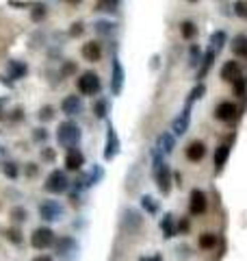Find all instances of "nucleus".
Instances as JSON below:
<instances>
[{
	"label": "nucleus",
	"mask_w": 247,
	"mask_h": 261,
	"mask_svg": "<svg viewBox=\"0 0 247 261\" xmlns=\"http://www.w3.org/2000/svg\"><path fill=\"white\" fill-rule=\"evenodd\" d=\"M56 142L68 150L76 148V144L81 142V128H78L74 122H61L59 128H56Z\"/></svg>",
	"instance_id": "f257e3e1"
},
{
	"label": "nucleus",
	"mask_w": 247,
	"mask_h": 261,
	"mask_svg": "<svg viewBox=\"0 0 247 261\" xmlns=\"http://www.w3.org/2000/svg\"><path fill=\"white\" fill-rule=\"evenodd\" d=\"M43 190L50 192V194H63L70 190V179L68 174H65L63 170H52L48 174L46 183H43Z\"/></svg>",
	"instance_id": "f03ea898"
},
{
	"label": "nucleus",
	"mask_w": 247,
	"mask_h": 261,
	"mask_svg": "<svg viewBox=\"0 0 247 261\" xmlns=\"http://www.w3.org/2000/svg\"><path fill=\"white\" fill-rule=\"evenodd\" d=\"M76 85L85 96H93V94H100V90H102V83H100V76L96 72H85V74H81Z\"/></svg>",
	"instance_id": "7ed1b4c3"
},
{
	"label": "nucleus",
	"mask_w": 247,
	"mask_h": 261,
	"mask_svg": "<svg viewBox=\"0 0 247 261\" xmlns=\"http://www.w3.org/2000/svg\"><path fill=\"white\" fill-rule=\"evenodd\" d=\"M52 244H54V231L50 227H39V229L33 231V235H31V246H33V248L46 250Z\"/></svg>",
	"instance_id": "20e7f679"
},
{
	"label": "nucleus",
	"mask_w": 247,
	"mask_h": 261,
	"mask_svg": "<svg viewBox=\"0 0 247 261\" xmlns=\"http://www.w3.org/2000/svg\"><path fill=\"white\" fill-rule=\"evenodd\" d=\"M124 78H126L124 65L117 57H115L113 65H111V92H113V96H119V94L124 92Z\"/></svg>",
	"instance_id": "39448f33"
},
{
	"label": "nucleus",
	"mask_w": 247,
	"mask_h": 261,
	"mask_svg": "<svg viewBox=\"0 0 247 261\" xmlns=\"http://www.w3.org/2000/svg\"><path fill=\"white\" fill-rule=\"evenodd\" d=\"M104 179V168L102 165H93V168L85 174V177H78L76 181V190H87V187L100 183Z\"/></svg>",
	"instance_id": "423d86ee"
},
{
	"label": "nucleus",
	"mask_w": 247,
	"mask_h": 261,
	"mask_svg": "<svg viewBox=\"0 0 247 261\" xmlns=\"http://www.w3.org/2000/svg\"><path fill=\"white\" fill-rule=\"evenodd\" d=\"M154 177H156V185L161 194H169L171 190V172H169V165L167 163H161L154 168Z\"/></svg>",
	"instance_id": "0eeeda50"
},
{
	"label": "nucleus",
	"mask_w": 247,
	"mask_h": 261,
	"mask_svg": "<svg viewBox=\"0 0 247 261\" xmlns=\"http://www.w3.org/2000/svg\"><path fill=\"white\" fill-rule=\"evenodd\" d=\"M119 152V140H117V133H115V126L108 122L106 124V148H104V159L111 161V159Z\"/></svg>",
	"instance_id": "6e6552de"
},
{
	"label": "nucleus",
	"mask_w": 247,
	"mask_h": 261,
	"mask_svg": "<svg viewBox=\"0 0 247 261\" xmlns=\"http://www.w3.org/2000/svg\"><path fill=\"white\" fill-rule=\"evenodd\" d=\"M208 207V200H206V194L202 190H193L191 192V198H189V211L191 215H202Z\"/></svg>",
	"instance_id": "1a4fd4ad"
},
{
	"label": "nucleus",
	"mask_w": 247,
	"mask_h": 261,
	"mask_svg": "<svg viewBox=\"0 0 247 261\" xmlns=\"http://www.w3.org/2000/svg\"><path fill=\"white\" fill-rule=\"evenodd\" d=\"M63 213V209L61 205L56 200H46V202H41L39 205V215H41V220H48V222H54V220H59Z\"/></svg>",
	"instance_id": "9d476101"
},
{
	"label": "nucleus",
	"mask_w": 247,
	"mask_h": 261,
	"mask_svg": "<svg viewBox=\"0 0 247 261\" xmlns=\"http://www.w3.org/2000/svg\"><path fill=\"white\" fill-rule=\"evenodd\" d=\"M236 113H238V109H236L234 103H219V105H217V109H215V118L221 120V122L234 120Z\"/></svg>",
	"instance_id": "9b49d317"
},
{
	"label": "nucleus",
	"mask_w": 247,
	"mask_h": 261,
	"mask_svg": "<svg viewBox=\"0 0 247 261\" xmlns=\"http://www.w3.org/2000/svg\"><path fill=\"white\" fill-rule=\"evenodd\" d=\"M189 124H191V107H187L184 111L180 113L176 120H173V124H171L173 135H184L187 128H189Z\"/></svg>",
	"instance_id": "f8f14e48"
},
{
	"label": "nucleus",
	"mask_w": 247,
	"mask_h": 261,
	"mask_svg": "<svg viewBox=\"0 0 247 261\" xmlns=\"http://www.w3.org/2000/svg\"><path fill=\"white\" fill-rule=\"evenodd\" d=\"M85 165V155L78 148H70L65 155V168L68 170H81Z\"/></svg>",
	"instance_id": "ddd939ff"
},
{
	"label": "nucleus",
	"mask_w": 247,
	"mask_h": 261,
	"mask_svg": "<svg viewBox=\"0 0 247 261\" xmlns=\"http://www.w3.org/2000/svg\"><path fill=\"white\" fill-rule=\"evenodd\" d=\"M221 78H223V81H228V83H236L238 78H241V68H238V63H236V61L223 63V68H221Z\"/></svg>",
	"instance_id": "4468645a"
},
{
	"label": "nucleus",
	"mask_w": 247,
	"mask_h": 261,
	"mask_svg": "<svg viewBox=\"0 0 247 261\" xmlns=\"http://www.w3.org/2000/svg\"><path fill=\"white\" fill-rule=\"evenodd\" d=\"M61 111L68 113V115H78V113L83 111V100L78 98V96H68V98H63Z\"/></svg>",
	"instance_id": "2eb2a0df"
},
{
	"label": "nucleus",
	"mask_w": 247,
	"mask_h": 261,
	"mask_svg": "<svg viewBox=\"0 0 247 261\" xmlns=\"http://www.w3.org/2000/svg\"><path fill=\"white\" fill-rule=\"evenodd\" d=\"M83 57L87 61H91V63L100 61V57H102V46H100L98 41H87L83 46Z\"/></svg>",
	"instance_id": "dca6fc26"
},
{
	"label": "nucleus",
	"mask_w": 247,
	"mask_h": 261,
	"mask_svg": "<svg viewBox=\"0 0 247 261\" xmlns=\"http://www.w3.org/2000/svg\"><path fill=\"white\" fill-rule=\"evenodd\" d=\"M204 157H206V144H204V142H193L191 146L187 148V159H189V161L198 163V161H202Z\"/></svg>",
	"instance_id": "f3484780"
},
{
	"label": "nucleus",
	"mask_w": 247,
	"mask_h": 261,
	"mask_svg": "<svg viewBox=\"0 0 247 261\" xmlns=\"http://www.w3.org/2000/svg\"><path fill=\"white\" fill-rule=\"evenodd\" d=\"M228 157H230V144H219L217 150H215V170L217 172L223 170V165H226Z\"/></svg>",
	"instance_id": "a211bd4d"
},
{
	"label": "nucleus",
	"mask_w": 247,
	"mask_h": 261,
	"mask_svg": "<svg viewBox=\"0 0 247 261\" xmlns=\"http://www.w3.org/2000/svg\"><path fill=\"white\" fill-rule=\"evenodd\" d=\"M173 146H176V135L163 133L161 137H158V150H161L163 155H169V152L173 150Z\"/></svg>",
	"instance_id": "6ab92c4d"
},
{
	"label": "nucleus",
	"mask_w": 247,
	"mask_h": 261,
	"mask_svg": "<svg viewBox=\"0 0 247 261\" xmlns=\"http://www.w3.org/2000/svg\"><path fill=\"white\" fill-rule=\"evenodd\" d=\"M213 61H215V50H213V48H208V50H206V55H204V61H202L200 70H198V78H204V76L208 74V70L213 68Z\"/></svg>",
	"instance_id": "aec40b11"
},
{
	"label": "nucleus",
	"mask_w": 247,
	"mask_h": 261,
	"mask_svg": "<svg viewBox=\"0 0 247 261\" xmlns=\"http://www.w3.org/2000/svg\"><path fill=\"white\" fill-rule=\"evenodd\" d=\"M161 231H163V235H165V237H173V235L178 233L176 222H173V215H171V213H167L163 220H161Z\"/></svg>",
	"instance_id": "412c9836"
},
{
	"label": "nucleus",
	"mask_w": 247,
	"mask_h": 261,
	"mask_svg": "<svg viewBox=\"0 0 247 261\" xmlns=\"http://www.w3.org/2000/svg\"><path fill=\"white\" fill-rule=\"evenodd\" d=\"M7 70H9V76L11 78H22V76L26 74V65L22 63V61H9Z\"/></svg>",
	"instance_id": "4be33fe9"
},
{
	"label": "nucleus",
	"mask_w": 247,
	"mask_h": 261,
	"mask_svg": "<svg viewBox=\"0 0 247 261\" xmlns=\"http://www.w3.org/2000/svg\"><path fill=\"white\" fill-rule=\"evenodd\" d=\"M217 242H219V237H217L215 233H204V235H200V248L202 250H213Z\"/></svg>",
	"instance_id": "5701e85b"
},
{
	"label": "nucleus",
	"mask_w": 247,
	"mask_h": 261,
	"mask_svg": "<svg viewBox=\"0 0 247 261\" xmlns=\"http://www.w3.org/2000/svg\"><path fill=\"white\" fill-rule=\"evenodd\" d=\"M74 252L76 250V242L72 237H63V239H59V244H56V252L59 255H68V252Z\"/></svg>",
	"instance_id": "b1692460"
},
{
	"label": "nucleus",
	"mask_w": 247,
	"mask_h": 261,
	"mask_svg": "<svg viewBox=\"0 0 247 261\" xmlns=\"http://www.w3.org/2000/svg\"><path fill=\"white\" fill-rule=\"evenodd\" d=\"M232 50H234L236 57H245V59H247V37H245V35H238V37L234 39Z\"/></svg>",
	"instance_id": "393cba45"
},
{
	"label": "nucleus",
	"mask_w": 247,
	"mask_h": 261,
	"mask_svg": "<svg viewBox=\"0 0 247 261\" xmlns=\"http://www.w3.org/2000/svg\"><path fill=\"white\" fill-rule=\"evenodd\" d=\"M124 224H133L135 231L141 229V215L135 211V209H126L124 211Z\"/></svg>",
	"instance_id": "a878e982"
},
{
	"label": "nucleus",
	"mask_w": 247,
	"mask_h": 261,
	"mask_svg": "<svg viewBox=\"0 0 247 261\" xmlns=\"http://www.w3.org/2000/svg\"><path fill=\"white\" fill-rule=\"evenodd\" d=\"M223 44H226V31H215L213 35H210V48L215 50H221Z\"/></svg>",
	"instance_id": "bb28decb"
},
{
	"label": "nucleus",
	"mask_w": 247,
	"mask_h": 261,
	"mask_svg": "<svg viewBox=\"0 0 247 261\" xmlns=\"http://www.w3.org/2000/svg\"><path fill=\"white\" fill-rule=\"evenodd\" d=\"M5 237L9 239L11 244H16V246H20L22 242H24V237H22V231L20 229H16V227H9L5 231Z\"/></svg>",
	"instance_id": "cd10ccee"
},
{
	"label": "nucleus",
	"mask_w": 247,
	"mask_h": 261,
	"mask_svg": "<svg viewBox=\"0 0 247 261\" xmlns=\"http://www.w3.org/2000/svg\"><path fill=\"white\" fill-rule=\"evenodd\" d=\"M180 33H182L184 39H193L195 35H198V26H195L193 22H182V24H180Z\"/></svg>",
	"instance_id": "c85d7f7f"
},
{
	"label": "nucleus",
	"mask_w": 247,
	"mask_h": 261,
	"mask_svg": "<svg viewBox=\"0 0 247 261\" xmlns=\"http://www.w3.org/2000/svg\"><path fill=\"white\" fill-rule=\"evenodd\" d=\"M204 94H206V85H204V83L195 85L193 90H191V94H189V105H187V107H191V105L195 103V100H200L202 96H204Z\"/></svg>",
	"instance_id": "c756f323"
},
{
	"label": "nucleus",
	"mask_w": 247,
	"mask_h": 261,
	"mask_svg": "<svg viewBox=\"0 0 247 261\" xmlns=\"http://www.w3.org/2000/svg\"><path fill=\"white\" fill-rule=\"evenodd\" d=\"M106 113H108V103L100 98L98 103L93 105V115H96V118H106Z\"/></svg>",
	"instance_id": "7c9ffc66"
},
{
	"label": "nucleus",
	"mask_w": 247,
	"mask_h": 261,
	"mask_svg": "<svg viewBox=\"0 0 247 261\" xmlns=\"http://www.w3.org/2000/svg\"><path fill=\"white\" fill-rule=\"evenodd\" d=\"M3 172H5L7 179H16L18 177V165L13 163V161H5L3 163Z\"/></svg>",
	"instance_id": "2f4dec72"
},
{
	"label": "nucleus",
	"mask_w": 247,
	"mask_h": 261,
	"mask_svg": "<svg viewBox=\"0 0 247 261\" xmlns=\"http://www.w3.org/2000/svg\"><path fill=\"white\" fill-rule=\"evenodd\" d=\"M141 205H143L145 211H150V213H156V211H158V205L154 202V198H152V196H143V198H141Z\"/></svg>",
	"instance_id": "473e14b6"
},
{
	"label": "nucleus",
	"mask_w": 247,
	"mask_h": 261,
	"mask_svg": "<svg viewBox=\"0 0 247 261\" xmlns=\"http://www.w3.org/2000/svg\"><path fill=\"white\" fill-rule=\"evenodd\" d=\"M11 218H13L16 222H24L26 218H28V211H26L24 207H13V209H11Z\"/></svg>",
	"instance_id": "72a5a7b5"
},
{
	"label": "nucleus",
	"mask_w": 247,
	"mask_h": 261,
	"mask_svg": "<svg viewBox=\"0 0 247 261\" xmlns=\"http://www.w3.org/2000/svg\"><path fill=\"white\" fill-rule=\"evenodd\" d=\"M37 115H39V120H41V122H48V120H52V118H54V109L50 107V105H46V107H41V109H39V113H37Z\"/></svg>",
	"instance_id": "f704fd0d"
},
{
	"label": "nucleus",
	"mask_w": 247,
	"mask_h": 261,
	"mask_svg": "<svg viewBox=\"0 0 247 261\" xmlns=\"http://www.w3.org/2000/svg\"><path fill=\"white\" fill-rule=\"evenodd\" d=\"M202 59H200V48L198 46H191V50H189V65H191V68H195V65H198Z\"/></svg>",
	"instance_id": "c9c22d12"
},
{
	"label": "nucleus",
	"mask_w": 247,
	"mask_h": 261,
	"mask_svg": "<svg viewBox=\"0 0 247 261\" xmlns=\"http://www.w3.org/2000/svg\"><path fill=\"white\" fill-rule=\"evenodd\" d=\"M119 5V0H102L100 3V9H104V11H115V7Z\"/></svg>",
	"instance_id": "e433bc0d"
},
{
	"label": "nucleus",
	"mask_w": 247,
	"mask_h": 261,
	"mask_svg": "<svg viewBox=\"0 0 247 261\" xmlns=\"http://www.w3.org/2000/svg\"><path fill=\"white\" fill-rule=\"evenodd\" d=\"M43 16H46V7L35 5V7H33V20H41Z\"/></svg>",
	"instance_id": "4c0bfd02"
},
{
	"label": "nucleus",
	"mask_w": 247,
	"mask_h": 261,
	"mask_svg": "<svg viewBox=\"0 0 247 261\" xmlns=\"http://www.w3.org/2000/svg\"><path fill=\"white\" fill-rule=\"evenodd\" d=\"M111 22H98V24H96V31H100V33H111Z\"/></svg>",
	"instance_id": "58836bf2"
},
{
	"label": "nucleus",
	"mask_w": 247,
	"mask_h": 261,
	"mask_svg": "<svg viewBox=\"0 0 247 261\" xmlns=\"http://www.w3.org/2000/svg\"><path fill=\"white\" fill-rule=\"evenodd\" d=\"M83 31H85L83 24H81V22H76V24H72L70 35H72V37H78V35H83Z\"/></svg>",
	"instance_id": "ea45409f"
},
{
	"label": "nucleus",
	"mask_w": 247,
	"mask_h": 261,
	"mask_svg": "<svg viewBox=\"0 0 247 261\" xmlns=\"http://www.w3.org/2000/svg\"><path fill=\"white\" fill-rule=\"evenodd\" d=\"M234 94H238V96H245V81H243V78H238V81L234 83Z\"/></svg>",
	"instance_id": "a19ab883"
},
{
	"label": "nucleus",
	"mask_w": 247,
	"mask_h": 261,
	"mask_svg": "<svg viewBox=\"0 0 247 261\" xmlns=\"http://www.w3.org/2000/svg\"><path fill=\"white\" fill-rule=\"evenodd\" d=\"M234 9H236L238 16L247 18V3H236V5H234Z\"/></svg>",
	"instance_id": "79ce46f5"
},
{
	"label": "nucleus",
	"mask_w": 247,
	"mask_h": 261,
	"mask_svg": "<svg viewBox=\"0 0 247 261\" xmlns=\"http://www.w3.org/2000/svg\"><path fill=\"white\" fill-rule=\"evenodd\" d=\"M41 157H43V159H46V161H52V159H54V150L46 146V148H43V150H41Z\"/></svg>",
	"instance_id": "37998d69"
},
{
	"label": "nucleus",
	"mask_w": 247,
	"mask_h": 261,
	"mask_svg": "<svg viewBox=\"0 0 247 261\" xmlns=\"http://www.w3.org/2000/svg\"><path fill=\"white\" fill-rule=\"evenodd\" d=\"M37 165H35V163H28L26 165V177H37Z\"/></svg>",
	"instance_id": "c03bdc74"
},
{
	"label": "nucleus",
	"mask_w": 247,
	"mask_h": 261,
	"mask_svg": "<svg viewBox=\"0 0 247 261\" xmlns=\"http://www.w3.org/2000/svg\"><path fill=\"white\" fill-rule=\"evenodd\" d=\"M35 140H39V142H43V140H48V133L43 128H37L35 130Z\"/></svg>",
	"instance_id": "a18cd8bd"
},
{
	"label": "nucleus",
	"mask_w": 247,
	"mask_h": 261,
	"mask_svg": "<svg viewBox=\"0 0 247 261\" xmlns=\"http://www.w3.org/2000/svg\"><path fill=\"white\" fill-rule=\"evenodd\" d=\"M189 227H191V222H189L187 218H182V220H180V224H178V231H189Z\"/></svg>",
	"instance_id": "49530a36"
},
{
	"label": "nucleus",
	"mask_w": 247,
	"mask_h": 261,
	"mask_svg": "<svg viewBox=\"0 0 247 261\" xmlns=\"http://www.w3.org/2000/svg\"><path fill=\"white\" fill-rule=\"evenodd\" d=\"M74 70H76L74 63H65V65H63V74H72Z\"/></svg>",
	"instance_id": "de8ad7c7"
},
{
	"label": "nucleus",
	"mask_w": 247,
	"mask_h": 261,
	"mask_svg": "<svg viewBox=\"0 0 247 261\" xmlns=\"http://www.w3.org/2000/svg\"><path fill=\"white\" fill-rule=\"evenodd\" d=\"M33 261H54L52 257H48V255H39V257H35Z\"/></svg>",
	"instance_id": "09e8293b"
},
{
	"label": "nucleus",
	"mask_w": 247,
	"mask_h": 261,
	"mask_svg": "<svg viewBox=\"0 0 247 261\" xmlns=\"http://www.w3.org/2000/svg\"><path fill=\"white\" fill-rule=\"evenodd\" d=\"M141 261H163L161 255H154V257H150V259H141Z\"/></svg>",
	"instance_id": "8fccbe9b"
},
{
	"label": "nucleus",
	"mask_w": 247,
	"mask_h": 261,
	"mask_svg": "<svg viewBox=\"0 0 247 261\" xmlns=\"http://www.w3.org/2000/svg\"><path fill=\"white\" fill-rule=\"evenodd\" d=\"M70 3H81V0H70Z\"/></svg>",
	"instance_id": "3c124183"
},
{
	"label": "nucleus",
	"mask_w": 247,
	"mask_h": 261,
	"mask_svg": "<svg viewBox=\"0 0 247 261\" xmlns=\"http://www.w3.org/2000/svg\"><path fill=\"white\" fill-rule=\"evenodd\" d=\"M191 3H198V0H191Z\"/></svg>",
	"instance_id": "603ef678"
}]
</instances>
